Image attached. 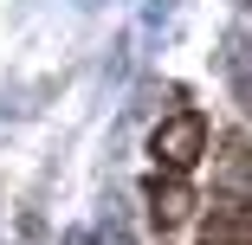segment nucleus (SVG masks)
I'll return each mask as SVG.
<instances>
[{
  "label": "nucleus",
  "instance_id": "3",
  "mask_svg": "<svg viewBox=\"0 0 252 245\" xmlns=\"http://www.w3.org/2000/svg\"><path fill=\"white\" fill-rule=\"evenodd\" d=\"M149 213H156V226L162 232H175V226H188V213H194V187L188 181H156V187H149Z\"/></svg>",
  "mask_w": 252,
  "mask_h": 245
},
{
  "label": "nucleus",
  "instance_id": "2",
  "mask_svg": "<svg viewBox=\"0 0 252 245\" xmlns=\"http://www.w3.org/2000/svg\"><path fill=\"white\" fill-rule=\"evenodd\" d=\"M200 245H252L246 200H214V213L200 219Z\"/></svg>",
  "mask_w": 252,
  "mask_h": 245
},
{
  "label": "nucleus",
  "instance_id": "1",
  "mask_svg": "<svg viewBox=\"0 0 252 245\" xmlns=\"http://www.w3.org/2000/svg\"><path fill=\"white\" fill-rule=\"evenodd\" d=\"M149 155H156V168H162L168 181H188V174L200 168V155H207V116L181 110V116L156 123V136H149Z\"/></svg>",
  "mask_w": 252,
  "mask_h": 245
}]
</instances>
